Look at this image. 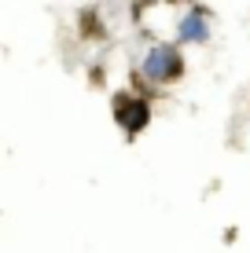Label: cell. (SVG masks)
Returning a JSON list of instances; mask_svg holds the SVG:
<instances>
[{
  "mask_svg": "<svg viewBox=\"0 0 250 253\" xmlns=\"http://www.w3.org/2000/svg\"><path fill=\"white\" fill-rule=\"evenodd\" d=\"M144 74L151 77V81H169V77L180 74V59L173 48H154L148 51V63H144Z\"/></svg>",
  "mask_w": 250,
  "mask_h": 253,
  "instance_id": "6da1fadb",
  "label": "cell"
},
{
  "mask_svg": "<svg viewBox=\"0 0 250 253\" xmlns=\"http://www.w3.org/2000/svg\"><path fill=\"white\" fill-rule=\"evenodd\" d=\"M118 121H122L129 132H136V128L148 121V103H140V99H122V103H118Z\"/></svg>",
  "mask_w": 250,
  "mask_h": 253,
  "instance_id": "7a4b0ae2",
  "label": "cell"
},
{
  "mask_svg": "<svg viewBox=\"0 0 250 253\" xmlns=\"http://www.w3.org/2000/svg\"><path fill=\"white\" fill-rule=\"evenodd\" d=\"M180 41H206V22L199 15H188V19L180 22Z\"/></svg>",
  "mask_w": 250,
  "mask_h": 253,
  "instance_id": "3957f363",
  "label": "cell"
}]
</instances>
